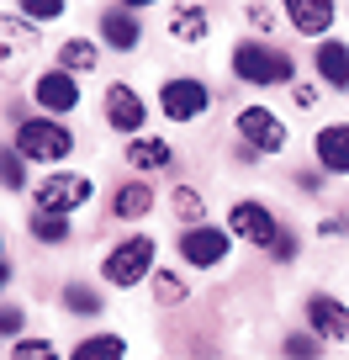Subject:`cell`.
Wrapping results in <instances>:
<instances>
[{
  "label": "cell",
  "instance_id": "obj_1",
  "mask_svg": "<svg viewBox=\"0 0 349 360\" xmlns=\"http://www.w3.org/2000/svg\"><path fill=\"white\" fill-rule=\"evenodd\" d=\"M228 69H233L238 85H259V90L291 85V79H296L291 53H286V48H275V43H265V37H244V43H233Z\"/></svg>",
  "mask_w": 349,
  "mask_h": 360
},
{
  "label": "cell",
  "instance_id": "obj_2",
  "mask_svg": "<svg viewBox=\"0 0 349 360\" xmlns=\"http://www.w3.org/2000/svg\"><path fill=\"white\" fill-rule=\"evenodd\" d=\"M154 270H159V244L154 233H127L122 244H112L101 255V281L117 286V292H133V286L154 281Z\"/></svg>",
  "mask_w": 349,
  "mask_h": 360
},
{
  "label": "cell",
  "instance_id": "obj_3",
  "mask_svg": "<svg viewBox=\"0 0 349 360\" xmlns=\"http://www.w3.org/2000/svg\"><path fill=\"white\" fill-rule=\"evenodd\" d=\"M11 148L22 159H37V165H58V159L74 154V133L53 117H22L11 133Z\"/></svg>",
  "mask_w": 349,
  "mask_h": 360
},
{
  "label": "cell",
  "instance_id": "obj_4",
  "mask_svg": "<svg viewBox=\"0 0 349 360\" xmlns=\"http://www.w3.org/2000/svg\"><path fill=\"white\" fill-rule=\"evenodd\" d=\"M96 196L91 175H74V169H53L48 180L32 186V212H53V217H69Z\"/></svg>",
  "mask_w": 349,
  "mask_h": 360
},
{
  "label": "cell",
  "instance_id": "obj_5",
  "mask_svg": "<svg viewBox=\"0 0 349 360\" xmlns=\"http://www.w3.org/2000/svg\"><path fill=\"white\" fill-rule=\"evenodd\" d=\"M228 233L244 238V244H254V249H265V255H275V244L286 238V228H281V217H275L265 202L244 196V202L228 207Z\"/></svg>",
  "mask_w": 349,
  "mask_h": 360
},
{
  "label": "cell",
  "instance_id": "obj_6",
  "mask_svg": "<svg viewBox=\"0 0 349 360\" xmlns=\"http://www.w3.org/2000/svg\"><path fill=\"white\" fill-rule=\"evenodd\" d=\"M159 112L169 117V122H196V117L212 112V85L196 75H175L159 85Z\"/></svg>",
  "mask_w": 349,
  "mask_h": 360
},
{
  "label": "cell",
  "instance_id": "obj_7",
  "mask_svg": "<svg viewBox=\"0 0 349 360\" xmlns=\"http://www.w3.org/2000/svg\"><path fill=\"white\" fill-rule=\"evenodd\" d=\"M233 133H238V143H249V154H281L286 148V122L270 112V106H244V112L233 117Z\"/></svg>",
  "mask_w": 349,
  "mask_h": 360
},
{
  "label": "cell",
  "instance_id": "obj_8",
  "mask_svg": "<svg viewBox=\"0 0 349 360\" xmlns=\"http://www.w3.org/2000/svg\"><path fill=\"white\" fill-rule=\"evenodd\" d=\"M228 255H233V233L228 228H212V223L180 228V259L191 270H217Z\"/></svg>",
  "mask_w": 349,
  "mask_h": 360
},
{
  "label": "cell",
  "instance_id": "obj_9",
  "mask_svg": "<svg viewBox=\"0 0 349 360\" xmlns=\"http://www.w3.org/2000/svg\"><path fill=\"white\" fill-rule=\"evenodd\" d=\"M302 318H307V334H317L323 345H349V302L334 292H312L302 302Z\"/></svg>",
  "mask_w": 349,
  "mask_h": 360
},
{
  "label": "cell",
  "instance_id": "obj_10",
  "mask_svg": "<svg viewBox=\"0 0 349 360\" xmlns=\"http://www.w3.org/2000/svg\"><path fill=\"white\" fill-rule=\"evenodd\" d=\"M101 122L112 127V133H133V138H143V122H148V101L138 96L127 79H117V85H106V96H101Z\"/></svg>",
  "mask_w": 349,
  "mask_h": 360
},
{
  "label": "cell",
  "instance_id": "obj_11",
  "mask_svg": "<svg viewBox=\"0 0 349 360\" xmlns=\"http://www.w3.org/2000/svg\"><path fill=\"white\" fill-rule=\"evenodd\" d=\"M32 101L43 106L53 122H58V117H74V106H79V79L64 75V69H48V75L32 79Z\"/></svg>",
  "mask_w": 349,
  "mask_h": 360
},
{
  "label": "cell",
  "instance_id": "obj_12",
  "mask_svg": "<svg viewBox=\"0 0 349 360\" xmlns=\"http://www.w3.org/2000/svg\"><path fill=\"white\" fill-rule=\"evenodd\" d=\"M281 11H286V22H291V32L323 43L334 16H338V0H281Z\"/></svg>",
  "mask_w": 349,
  "mask_h": 360
},
{
  "label": "cell",
  "instance_id": "obj_13",
  "mask_svg": "<svg viewBox=\"0 0 349 360\" xmlns=\"http://www.w3.org/2000/svg\"><path fill=\"white\" fill-rule=\"evenodd\" d=\"M312 159L323 175H349V122H323L312 133Z\"/></svg>",
  "mask_w": 349,
  "mask_h": 360
},
{
  "label": "cell",
  "instance_id": "obj_14",
  "mask_svg": "<svg viewBox=\"0 0 349 360\" xmlns=\"http://www.w3.org/2000/svg\"><path fill=\"white\" fill-rule=\"evenodd\" d=\"M312 75L323 79L328 90H349V43H338V37H323L312 53Z\"/></svg>",
  "mask_w": 349,
  "mask_h": 360
},
{
  "label": "cell",
  "instance_id": "obj_15",
  "mask_svg": "<svg viewBox=\"0 0 349 360\" xmlns=\"http://www.w3.org/2000/svg\"><path fill=\"white\" fill-rule=\"evenodd\" d=\"M154 212V180H127L112 191V217L117 223H138V217Z\"/></svg>",
  "mask_w": 349,
  "mask_h": 360
},
{
  "label": "cell",
  "instance_id": "obj_16",
  "mask_svg": "<svg viewBox=\"0 0 349 360\" xmlns=\"http://www.w3.org/2000/svg\"><path fill=\"white\" fill-rule=\"evenodd\" d=\"M122 159L138 175H159V169L175 165V148H169V138H133V143L122 148Z\"/></svg>",
  "mask_w": 349,
  "mask_h": 360
},
{
  "label": "cell",
  "instance_id": "obj_17",
  "mask_svg": "<svg viewBox=\"0 0 349 360\" xmlns=\"http://www.w3.org/2000/svg\"><path fill=\"white\" fill-rule=\"evenodd\" d=\"M101 43H112L117 53H133V48L143 43V27H138V16L122 11V6H106V16H101Z\"/></svg>",
  "mask_w": 349,
  "mask_h": 360
},
{
  "label": "cell",
  "instance_id": "obj_18",
  "mask_svg": "<svg viewBox=\"0 0 349 360\" xmlns=\"http://www.w3.org/2000/svg\"><path fill=\"white\" fill-rule=\"evenodd\" d=\"M169 37H175V43H206V37H212L206 6H175V11H169Z\"/></svg>",
  "mask_w": 349,
  "mask_h": 360
},
{
  "label": "cell",
  "instance_id": "obj_19",
  "mask_svg": "<svg viewBox=\"0 0 349 360\" xmlns=\"http://www.w3.org/2000/svg\"><path fill=\"white\" fill-rule=\"evenodd\" d=\"M96 64H101V43H96V37H69V43H58V69H64V75H91Z\"/></svg>",
  "mask_w": 349,
  "mask_h": 360
},
{
  "label": "cell",
  "instance_id": "obj_20",
  "mask_svg": "<svg viewBox=\"0 0 349 360\" xmlns=\"http://www.w3.org/2000/svg\"><path fill=\"white\" fill-rule=\"evenodd\" d=\"M122 355H127V339L122 334H91V339H79L64 360H122Z\"/></svg>",
  "mask_w": 349,
  "mask_h": 360
},
{
  "label": "cell",
  "instance_id": "obj_21",
  "mask_svg": "<svg viewBox=\"0 0 349 360\" xmlns=\"http://www.w3.org/2000/svg\"><path fill=\"white\" fill-rule=\"evenodd\" d=\"M27 233L37 238V244H69V233H74V228H69V217H53V212H32L27 217Z\"/></svg>",
  "mask_w": 349,
  "mask_h": 360
},
{
  "label": "cell",
  "instance_id": "obj_22",
  "mask_svg": "<svg viewBox=\"0 0 349 360\" xmlns=\"http://www.w3.org/2000/svg\"><path fill=\"white\" fill-rule=\"evenodd\" d=\"M64 313L69 318H96V313H101V292L85 286V281H69L64 286Z\"/></svg>",
  "mask_w": 349,
  "mask_h": 360
},
{
  "label": "cell",
  "instance_id": "obj_23",
  "mask_svg": "<svg viewBox=\"0 0 349 360\" xmlns=\"http://www.w3.org/2000/svg\"><path fill=\"white\" fill-rule=\"evenodd\" d=\"M154 302L159 307H175V302H185V292H191V286H185V276L180 270H154Z\"/></svg>",
  "mask_w": 349,
  "mask_h": 360
},
{
  "label": "cell",
  "instance_id": "obj_24",
  "mask_svg": "<svg viewBox=\"0 0 349 360\" xmlns=\"http://www.w3.org/2000/svg\"><path fill=\"white\" fill-rule=\"evenodd\" d=\"M175 212H180V223H185V228L206 223V202H202V191H196V186H175Z\"/></svg>",
  "mask_w": 349,
  "mask_h": 360
},
{
  "label": "cell",
  "instance_id": "obj_25",
  "mask_svg": "<svg viewBox=\"0 0 349 360\" xmlns=\"http://www.w3.org/2000/svg\"><path fill=\"white\" fill-rule=\"evenodd\" d=\"M281 355L286 360H317V355H323V339H317V334H286Z\"/></svg>",
  "mask_w": 349,
  "mask_h": 360
},
{
  "label": "cell",
  "instance_id": "obj_26",
  "mask_svg": "<svg viewBox=\"0 0 349 360\" xmlns=\"http://www.w3.org/2000/svg\"><path fill=\"white\" fill-rule=\"evenodd\" d=\"M11 360H58V345L53 339H16Z\"/></svg>",
  "mask_w": 349,
  "mask_h": 360
},
{
  "label": "cell",
  "instance_id": "obj_27",
  "mask_svg": "<svg viewBox=\"0 0 349 360\" xmlns=\"http://www.w3.org/2000/svg\"><path fill=\"white\" fill-rule=\"evenodd\" d=\"M16 11L32 16V22H58V16H64V0H16Z\"/></svg>",
  "mask_w": 349,
  "mask_h": 360
},
{
  "label": "cell",
  "instance_id": "obj_28",
  "mask_svg": "<svg viewBox=\"0 0 349 360\" xmlns=\"http://www.w3.org/2000/svg\"><path fill=\"white\" fill-rule=\"evenodd\" d=\"M244 16H249V27H254V32H275V22H281V16H270V6H265V0H254Z\"/></svg>",
  "mask_w": 349,
  "mask_h": 360
},
{
  "label": "cell",
  "instance_id": "obj_29",
  "mask_svg": "<svg viewBox=\"0 0 349 360\" xmlns=\"http://www.w3.org/2000/svg\"><path fill=\"white\" fill-rule=\"evenodd\" d=\"M6 191H27V175H22V154H6Z\"/></svg>",
  "mask_w": 349,
  "mask_h": 360
},
{
  "label": "cell",
  "instance_id": "obj_30",
  "mask_svg": "<svg viewBox=\"0 0 349 360\" xmlns=\"http://www.w3.org/2000/svg\"><path fill=\"white\" fill-rule=\"evenodd\" d=\"M0 328L11 334V345L22 339V307H16V302H6V307H0Z\"/></svg>",
  "mask_w": 349,
  "mask_h": 360
},
{
  "label": "cell",
  "instance_id": "obj_31",
  "mask_svg": "<svg viewBox=\"0 0 349 360\" xmlns=\"http://www.w3.org/2000/svg\"><path fill=\"white\" fill-rule=\"evenodd\" d=\"M317 238H349V217H323V223H317Z\"/></svg>",
  "mask_w": 349,
  "mask_h": 360
},
{
  "label": "cell",
  "instance_id": "obj_32",
  "mask_svg": "<svg viewBox=\"0 0 349 360\" xmlns=\"http://www.w3.org/2000/svg\"><path fill=\"white\" fill-rule=\"evenodd\" d=\"M291 101L302 106V112H312V106H317V90L312 85H291Z\"/></svg>",
  "mask_w": 349,
  "mask_h": 360
},
{
  "label": "cell",
  "instance_id": "obj_33",
  "mask_svg": "<svg viewBox=\"0 0 349 360\" xmlns=\"http://www.w3.org/2000/svg\"><path fill=\"white\" fill-rule=\"evenodd\" d=\"M296 186H302V191H307V196H312V191H317V186H323V180H317V175H312V169H302V175H296Z\"/></svg>",
  "mask_w": 349,
  "mask_h": 360
},
{
  "label": "cell",
  "instance_id": "obj_34",
  "mask_svg": "<svg viewBox=\"0 0 349 360\" xmlns=\"http://www.w3.org/2000/svg\"><path fill=\"white\" fill-rule=\"evenodd\" d=\"M122 11H143V6H159V0H117Z\"/></svg>",
  "mask_w": 349,
  "mask_h": 360
}]
</instances>
